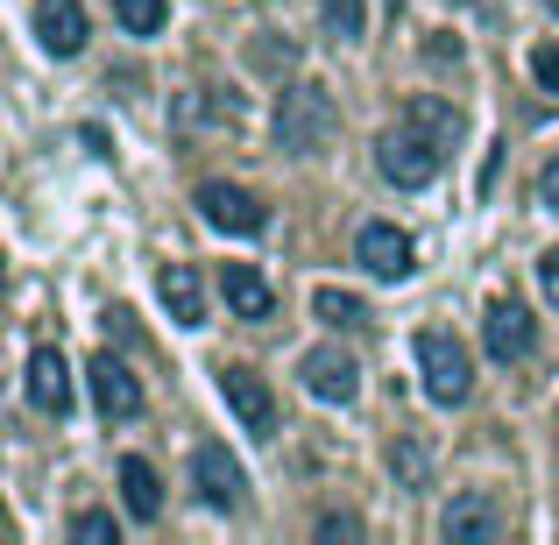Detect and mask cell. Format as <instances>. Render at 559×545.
Masks as SVG:
<instances>
[{"label": "cell", "instance_id": "cell-1", "mask_svg": "<svg viewBox=\"0 0 559 545\" xmlns=\"http://www.w3.org/2000/svg\"><path fill=\"white\" fill-rule=\"evenodd\" d=\"M333 128H341V114H333V99L319 85H290L276 99V150L284 156H319L333 142Z\"/></svg>", "mask_w": 559, "mask_h": 545}, {"label": "cell", "instance_id": "cell-2", "mask_svg": "<svg viewBox=\"0 0 559 545\" xmlns=\"http://www.w3.org/2000/svg\"><path fill=\"white\" fill-rule=\"evenodd\" d=\"M439 164H447V150H439L425 128H411V121H396V128H382V135H376V170L396 191H425V185L439 178Z\"/></svg>", "mask_w": 559, "mask_h": 545}, {"label": "cell", "instance_id": "cell-3", "mask_svg": "<svg viewBox=\"0 0 559 545\" xmlns=\"http://www.w3.org/2000/svg\"><path fill=\"white\" fill-rule=\"evenodd\" d=\"M418 376H425V396H432V404H467V390H475L467 347L453 341V333H439V327L418 333Z\"/></svg>", "mask_w": 559, "mask_h": 545}, {"label": "cell", "instance_id": "cell-4", "mask_svg": "<svg viewBox=\"0 0 559 545\" xmlns=\"http://www.w3.org/2000/svg\"><path fill=\"white\" fill-rule=\"evenodd\" d=\"M191 489H199L205 510H241L248 503V475H241V461H234L219 439H205V447L191 453Z\"/></svg>", "mask_w": 559, "mask_h": 545}, {"label": "cell", "instance_id": "cell-5", "mask_svg": "<svg viewBox=\"0 0 559 545\" xmlns=\"http://www.w3.org/2000/svg\"><path fill=\"white\" fill-rule=\"evenodd\" d=\"M355 262L369 276H382V284H404L411 270H418V248H411L404 227H390V220H369V227L355 234Z\"/></svg>", "mask_w": 559, "mask_h": 545}, {"label": "cell", "instance_id": "cell-6", "mask_svg": "<svg viewBox=\"0 0 559 545\" xmlns=\"http://www.w3.org/2000/svg\"><path fill=\"white\" fill-rule=\"evenodd\" d=\"M219 396H227V411L241 418V433H255V439L276 433V396H270V382H262L255 368L227 362V368H219Z\"/></svg>", "mask_w": 559, "mask_h": 545}, {"label": "cell", "instance_id": "cell-7", "mask_svg": "<svg viewBox=\"0 0 559 545\" xmlns=\"http://www.w3.org/2000/svg\"><path fill=\"white\" fill-rule=\"evenodd\" d=\"M298 376L319 404H355L361 396V362L347 355V347H312V355L298 362Z\"/></svg>", "mask_w": 559, "mask_h": 545}, {"label": "cell", "instance_id": "cell-8", "mask_svg": "<svg viewBox=\"0 0 559 545\" xmlns=\"http://www.w3.org/2000/svg\"><path fill=\"white\" fill-rule=\"evenodd\" d=\"M481 341H489L496 362H524L538 347V327H532V312H524L518 298H489V312H481Z\"/></svg>", "mask_w": 559, "mask_h": 545}, {"label": "cell", "instance_id": "cell-9", "mask_svg": "<svg viewBox=\"0 0 559 545\" xmlns=\"http://www.w3.org/2000/svg\"><path fill=\"white\" fill-rule=\"evenodd\" d=\"M199 213L213 220V227H227V234H262L270 227V205L255 199V191H241V185H199Z\"/></svg>", "mask_w": 559, "mask_h": 545}, {"label": "cell", "instance_id": "cell-10", "mask_svg": "<svg viewBox=\"0 0 559 545\" xmlns=\"http://www.w3.org/2000/svg\"><path fill=\"white\" fill-rule=\"evenodd\" d=\"M219 298H227V312L248 319V327L276 319V291H270V276H262L255 262H227V270H219Z\"/></svg>", "mask_w": 559, "mask_h": 545}, {"label": "cell", "instance_id": "cell-11", "mask_svg": "<svg viewBox=\"0 0 559 545\" xmlns=\"http://www.w3.org/2000/svg\"><path fill=\"white\" fill-rule=\"evenodd\" d=\"M439 538L447 545H489V538H503V510L489 496H453L439 510Z\"/></svg>", "mask_w": 559, "mask_h": 545}, {"label": "cell", "instance_id": "cell-12", "mask_svg": "<svg viewBox=\"0 0 559 545\" xmlns=\"http://www.w3.org/2000/svg\"><path fill=\"white\" fill-rule=\"evenodd\" d=\"M85 382H93V404L107 411V418H135V411H142V382L128 376V362L93 355V362H85Z\"/></svg>", "mask_w": 559, "mask_h": 545}, {"label": "cell", "instance_id": "cell-13", "mask_svg": "<svg viewBox=\"0 0 559 545\" xmlns=\"http://www.w3.org/2000/svg\"><path fill=\"white\" fill-rule=\"evenodd\" d=\"M28 404H36L43 418H64L71 411V362L57 355V347H36V355H28Z\"/></svg>", "mask_w": 559, "mask_h": 545}, {"label": "cell", "instance_id": "cell-14", "mask_svg": "<svg viewBox=\"0 0 559 545\" xmlns=\"http://www.w3.org/2000/svg\"><path fill=\"white\" fill-rule=\"evenodd\" d=\"M36 43L50 57H79L85 50V8L79 0H36Z\"/></svg>", "mask_w": 559, "mask_h": 545}, {"label": "cell", "instance_id": "cell-15", "mask_svg": "<svg viewBox=\"0 0 559 545\" xmlns=\"http://www.w3.org/2000/svg\"><path fill=\"white\" fill-rule=\"evenodd\" d=\"M156 298L170 305V319H178V327H205V284H199V270H191V262H170V270L156 276Z\"/></svg>", "mask_w": 559, "mask_h": 545}, {"label": "cell", "instance_id": "cell-16", "mask_svg": "<svg viewBox=\"0 0 559 545\" xmlns=\"http://www.w3.org/2000/svg\"><path fill=\"white\" fill-rule=\"evenodd\" d=\"M121 503H128V518H135V524L164 518V482H156V467L142 461V453H128V461H121Z\"/></svg>", "mask_w": 559, "mask_h": 545}, {"label": "cell", "instance_id": "cell-17", "mask_svg": "<svg viewBox=\"0 0 559 545\" xmlns=\"http://www.w3.org/2000/svg\"><path fill=\"white\" fill-rule=\"evenodd\" d=\"M404 121H411V128H425L439 150H453V142H461V128H467V121H461V107H447L439 93H418V99L404 107Z\"/></svg>", "mask_w": 559, "mask_h": 545}, {"label": "cell", "instance_id": "cell-18", "mask_svg": "<svg viewBox=\"0 0 559 545\" xmlns=\"http://www.w3.org/2000/svg\"><path fill=\"white\" fill-rule=\"evenodd\" d=\"M312 312L326 319L333 333H361V327H376V319H369V305H361L355 291H333V284H326V291H312Z\"/></svg>", "mask_w": 559, "mask_h": 545}, {"label": "cell", "instance_id": "cell-19", "mask_svg": "<svg viewBox=\"0 0 559 545\" xmlns=\"http://www.w3.org/2000/svg\"><path fill=\"white\" fill-rule=\"evenodd\" d=\"M114 22H121L128 36H156V28L170 22V0H114Z\"/></svg>", "mask_w": 559, "mask_h": 545}, {"label": "cell", "instance_id": "cell-20", "mask_svg": "<svg viewBox=\"0 0 559 545\" xmlns=\"http://www.w3.org/2000/svg\"><path fill=\"white\" fill-rule=\"evenodd\" d=\"M319 14H326V28L341 43H361V28H369V8H361V0H319Z\"/></svg>", "mask_w": 559, "mask_h": 545}, {"label": "cell", "instance_id": "cell-21", "mask_svg": "<svg viewBox=\"0 0 559 545\" xmlns=\"http://www.w3.org/2000/svg\"><path fill=\"white\" fill-rule=\"evenodd\" d=\"M390 467H396V482H404V489H425V447H418V439H396V447H390Z\"/></svg>", "mask_w": 559, "mask_h": 545}, {"label": "cell", "instance_id": "cell-22", "mask_svg": "<svg viewBox=\"0 0 559 545\" xmlns=\"http://www.w3.org/2000/svg\"><path fill=\"white\" fill-rule=\"evenodd\" d=\"M71 538H79V545H107V538H121V532H114L107 510H79V518H71Z\"/></svg>", "mask_w": 559, "mask_h": 545}, {"label": "cell", "instance_id": "cell-23", "mask_svg": "<svg viewBox=\"0 0 559 545\" xmlns=\"http://www.w3.org/2000/svg\"><path fill=\"white\" fill-rule=\"evenodd\" d=\"M319 538H361V518H347V510H326V518H319Z\"/></svg>", "mask_w": 559, "mask_h": 545}, {"label": "cell", "instance_id": "cell-24", "mask_svg": "<svg viewBox=\"0 0 559 545\" xmlns=\"http://www.w3.org/2000/svg\"><path fill=\"white\" fill-rule=\"evenodd\" d=\"M538 205H546V213H559V156L538 170Z\"/></svg>", "mask_w": 559, "mask_h": 545}, {"label": "cell", "instance_id": "cell-25", "mask_svg": "<svg viewBox=\"0 0 559 545\" xmlns=\"http://www.w3.org/2000/svg\"><path fill=\"white\" fill-rule=\"evenodd\" d=\"M532 71H538V85H546V93H559V50H538Z\"/></svg>", "mask_w": 559, "mask_h": 545}, {"label": "cell", "instance_id": "cell-26", "mask_svg": "<svg viewBox=\"0 0 559 545\" xmlns=\"http://www.w3.org/2000/svg\"><path fill=\"white\" fill-rule=\"evenodd\" d=\"M538 284H546V298L559 305V248H546V256H538Z\"/></svg>", "mask_w": 559, "mask_h": 545}, {"label": "cell", "instance_id": "cell-27", "mask_svg": "<svg viewBox=\"0 0 559 545\" xmlns=\"http://www.w3.org/2000/svg\"><path fill=\"white\" fill-rule=\"evenodd\" d=\"M546 8H552V22H559V0H546Z\"/></svg>", "mask_w": 559, "mask_h": 545}, {"label": "cell", "instance_id": "cell-28", "mask_svg": "<svg viewBox=\"0 0 559 545\" xmlns=\"http://www.w3.org/2000/svg\"><path fill=\"white\" fill-rule=\"evenodd\" d=\"M461 8H467V0H461Z\"/></svg>", "mask_w": 559, "mask_h": 545}]
</instances>
